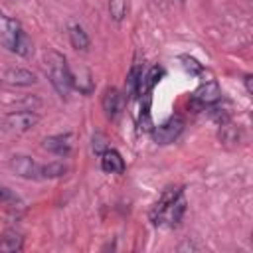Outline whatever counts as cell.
I'll list each match as a JSON object with an SVG mask.
<instances>
[{"label":"cell","instance_id":"14","mask_svg":"<svg viewBox=\"0 0 253 253\" xmlns=\"http://www.w3.org/2000/svg\"><path fill=\"white\" fill-rule=\"evenodd\" d=\"M140 83H142V69H140V65H132L128 75H126L128 97H140Z\"/></svg>","mask_w":253,"mask_h":253},{"label":"cell","instance_id":"16","mask_svg":"<svg viewBox=\"0 0 253 253\" xmlns=\"http://www.w3.org/2000/svg\"><path fill=\"white\" fill-rule=\"evenodd\" d=\"M164 75V69L160 65H154L148 69L146 75H142V83H140V95H150L152 87L160 81V77Z\"/></svg>","mask_w":253,"mask_h":253},{"label":"cell","instance_id":"15","mask_svg":"<svg viewBox=\"0 0 253 253\" xmlns=\"http://www.w3.org/2000/svg\"><path fill=\"white\" fill-rule=\"evenodd\" d=\"M69 42H71V45L75 49H81V51H85L89 47V36L79 24H71L69 26Z\"/></svg>","mask_w":253,"mask_h":253},{"label":"cell","instance_id":"9","mask_svg":"<svg viewBox=\"0 0 253 253\" xmlns=\"http://www.w3.org/2000/svg\"><path fill=\"white\" fill-rule=\"evenodd\" d=\"M101 107H103V111H105V115L109 119H115L119 115L121 107H123V95H121V91L115 89V87H107L105 93H103V99H101Z\"/></svg>","mask_w":253,"mask_h":253},{"label":"cell","instance_id":"1","mask_svg":"<svg viewBox=\"0 0 253 253\" xmlns=\"http://www.w3.org/2000/svg\"><path fill=\"white\" fill-rule=\"evenodd\" d=\"M0 43L22 57H30L34 53V42L24 32L22 24L16 18H10L6 14H0Z\"/></svg>","mask_w":253,"mask_h":253},{"label":"cell","instance_id":"18","mask_svg":"<svg viewBox=\"0 0 253 253\" xmlns=\"http://www.w3.org/2000/svg\"><path fill=\"white\" fill-rule=\"evenodd\" d=\"M152 117H150V95L144 97L140 113H138V130L140 132H150L152 130Z\"/></svg>","mask_w":253,"mask_h":253},{"label":"cell","instance_id":"13","mask_svg":"<svg viewBox=\"0 0 253 253\" xmlns=\"http://www.w3.org/2000/svg\"><path fill=\"white\" fill-rule=\"evenodd\" d=\"M24 245V237L20 231L16 229H6L2 235H0V253H14V251H20Z\"/></svg>","mask_w":253,"mask_h":253},{"label":"cell","instance_id":"22","mask_svg":"<svg viewBox=\"0 0 253 253\" xmlns=\"http://www.w3.org/2000/svg\"><path fill=\"white\" fill-rule=\"evenodd\" d=\"M91 148H93L95 154L101 156V154L109 148V140H107V136H105L103 132H95V134H93V144H91Z\"/></svg>","mask_w":253,"mask_h":253},{"label":"cell","instance_id":"3","mask_svg":"<svg viewBox=\"0 0 253 253\" xmlns=\"http://www.w3.org/2000/svg\"><path fill=\"white\" fill-rule=\"evenodd\" d=\"M184 126H186L184 119H182L180 115H172V117H168L164 123H160L158 126H152L150 134H152V138H154L156 144L164 146V144H172V142L182 134Z\"/></svg>","mask_w":253,"mask_h":253},{"label":"cell","instance_id":"7","mask_svg":"<svg viewBox=\"0 0 253 253\" xmlns=\"http://www.w3.org/2000/svg\"><path fill=\"white\" fill-rule=\"evenodd\" d=\"M42 148L59 156V158H65L71 154V134H53V136H47L43 138L42 142Z\"/></svg>","mask_w":253,"mask_h":253},{"label":"cell","instance_id":"8","mask_svg":"<svg viewBox=\"0 0 253 253\" xmlns=\"http://www.w3.org/2000/svg\"><path fill=\"white\" fill-rule=\"evenodd\" d=\"M4 81L8 85H14V87H30L38 81L36 73H32L30 69H22V67H10L6 69L4 73Z\"/></svg>","mask_w":253,"mask_h":253},{"label":"cell","instance_id":"6","mask_svg":"<svg viewBox=\"0 0 253 253\" xmlns=\"http://www.w3.org/2000/svg\"><path fill=\"white\" fill-rule=\"evenodd\" d=\"M40 117L32 113V109H20V111H10L4 117V125L14 130V132H28L38 125Z\"/></svg>","mask_w":253,"mask_h":253},{"label":"cell","instance_id":"10","mask_svg":"<svg viewBox=\"0 0 253 253\" xmlns=\"http://www.w3.org/2000/svg\"><path fill=\"white\" fill-rule=\"evenodd\" d=\"M69 77H71V89H77L79 93H85V95H89L93 91V77H91L89 69L69 67Z\"/></svg>","mask_w":253,"mask_h":253},{"label":"cell","instance_id":"19","mask_svg":"<svg viewBox=\"0 0 253 253\" xmlns=\"http://www.w3.org/2000/svg\"><path fill=\"white\" fill-rule=\"evenodd\" d=\"M67 166L59 160H53V162H47V164H42V178H61L67 174Z\"/></svg>","mask_w":253,"mask_h":253},{"label":"cell","instance_id":"4","mask_svg":"<svg viewBox=\"0 0 253 253\" xmlns=\"http://www.w3.org/2000/svg\"><path fill=\"white\" fill-rule=\"evenodd\" d=\"M219 99H221V87L217 85V81L210 79V81L202 83L192 93V97L188 101V107L194 109V111H202V109H206L213 103H219Z\"/></svg>","mask_w":253,"mask_h":253},{"label":"cell","instance_id":"21","mask_svg":"<svg viewBox=\"0 0 253 253\" xmlns=\"http://www.w3.org/2000/svg\"><path fill=\"white\" fill-rule=\"evenodd\" d=\"M180 61H182L184 69H186V71H190L192 75H200V73L204 71V65H202L198 59L190 57V55H182V57H180Z\"/></svg>","mask_w":253,"mask_h":253},{"label":"cell","instance_id":"20","mask_svg":"<svg viewBox=\"0 0 253 253\" xmlns=\"http://www.w3.org/2000/svg\"><path fill=\"white\" fill-rule=\"evenodd\" d=\"M126 0H109V12L115 22H121L126 16Z\"/></svg>","mask_w":253,"mask_h":253},{"label":"cell","instance_id":"11","mask_svg":"<svg viewBox=\"0 0 253 253\" xmlns=\"http://www.w3.org/2000/svg\"><path fill=\"white\" fill-rule=\"evenodd\" d=\"M182 194H184V188H172V186H170V188H166V190L160 194L158 202L152 206L150 213H148L150 221L154 223V221H156V217H158V215H160V213H162V211H164V210H166V208H168V206H170L178 196H182Z\"/></svg>","mask_w":253,"mask_h":253},{"label":"cell","instance_id":"23","mask_svg":"<svg viewBox=\"0 0 253 253\" xmlns=\"http://www.w3.org/2000/svg\"><path fill=\"white\" fill-rule=\"evenodd\" d=\"M0 202H4V204H16V202H18V198H16L8 188L0 186Z\"/></svg>","mask_w":253,"mask_h":253},{"label":"cell","instance_id":"17","mask_svg":"<svg viewBox=\"0 0 253 253\" xmlns=\"http://www.w3.org/2000/svg\"><path fill=\"white\" fill-rule=\"evenodd\" d=\"M217 136H219V140L225 142V144H235V142H239L241 130H239L231 121H227V123L219 125V132H217Z\"/></svg>","mask_w":253,"mask_h":253},{"label":"cell","instance_id":"12","mask_svg":"<svg viewBox=\"0 0 253 253\" xmlns=\"http://www.w3.org/2000/svg\"><path fill=\"white\" fill-rule=\"evenodd\" d=\"M101 168L107 174H123L125 172V160L115 148H107L101 154Z\"/></svg>","mask_w":253,"mask_h":253},{"label":"cell","instance_id":"5","mask_svg":"<svg viewBox=\"0 0 253 253\" xmlns=\"http://www.w3.org/2000/svg\"><path fill=\"white\" fill-rule=\"evenodd\" d=\"M8 164L10 170L24 180H42V164L28 154H14Z\"/></svg>","mask_w":253,"mask_h":253},{"label":"cell","instance_id":"2","mask_svg":"<svg viewBox=\"0 0 253 253\" xmlns=\"http://www.w3.org/2000/svg\"><path fill=\"white\" fill-rule=\"evenodd\" d=\"M43 63H45L47 79L53 85L55 93L59 97H67L71 91V77H69V63L65 55L55 49H49L43 57Z\"/></svg>","mask_w":253,"mask_h":253},{"label":"cell","instance_id":"24","mask_svg":"<svg viewBox=\"0 0 253 253\" xmlns=\"http://www.w3.org/2000/svg\"><path fill=\"white\" fill-rule=\"evenodd\" d=\"M243 81H245V89H247V93L251 95V93H253V75H245Z\"/></svg>","mask_w":253,"mask_h":253}]
</instances>
